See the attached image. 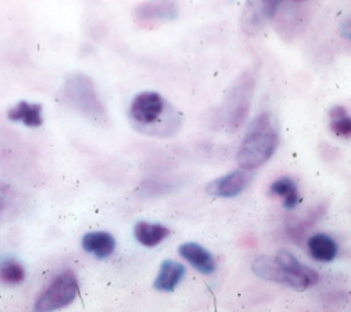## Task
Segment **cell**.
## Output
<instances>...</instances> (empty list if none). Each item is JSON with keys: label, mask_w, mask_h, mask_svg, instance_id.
Instances as JSON below:
<instances>
[{"label": "cell", "mask_w": 351, "mask_h": 312, "mask_svg": "<svg viewBox=\"0 0 351 312\" xmlns=\"http://www.w3.org/2000/svg\"><path fill=\"white\" fill-rule=\"evenodd\" d=\"M271 193L283 198V206L286 209H294L298 204L297 183L291 177H280L271 186Z\"/></svg>", "instance_id": "e0dca14e"}, {"label": "cell", "mask_w": 351, "mask_h": 312, "mask_svg": "<svg viewBox=\"0 0 351 312\" xmlns=\"http://www.w3.org/2000/svg\"><path fill=\"white\" fill-rule=\"evenodd\" d=\"M275 259L283 267L285 272H287L290 276L295 278L304 286V289H308V287H311V286L318 283L319 275L314 269H311V267L301 263L287 250H280L276 254Z\"/></svg>", "instance_id": "9c48e42d"}, {"label": "cell", "mask_w": 351, "mask_h": 312, "mask_svg": "<svg viewBox=\"0 0 351 312\" xmlns=\"http://www.w3.org/2000/svg\"><path fill=\"white\" fill-rule=\"evenodd\" d=\"M252 182V173L247 169H237L222 177L215 178L206 187L208 195L215 198H234L240 195Z\"/></svg>", "instance_id": "52a82bcc"}, {"label": "cell", "mask_w": 351, "mask_h": 312, "mask_svg": "<svg viewBox=\"0 0 351 312\" xmlns=\"http://www.w3.org/2000/svg\"><path fill=\"white\" fill-rule=\"evenodd\" d=\"M252 89L254 74L251 71L241 74L229 88L222 108L223 123L229 131H237L245 121L250 112Z\"/></svg>", "instance_id": "277c9868"}, {"label": "cell", "mask_w": 351, "mask_h": 312, "mask_svg": "<svg viewBox=\"0 0 351 312\" xmlns=\"http://www.w3.org/2000/svg\"><path fill=\"white\" fill-rule=\"evenodd\" d=\"M8 117L12 121H23L28 127H39L43 121L42 105L21 101L19 105L8 112Z\"/></svg>", "instance_id": "2e32d148"}, {"label": "cell", "mask_w": 351, "mask_h": 312, "mask_svg": "<svg viewBox=\"0 0 351 312\" xmlns=\"http://www.w3.org/2000/svg\"><path fill=\"white\" fill-rule=\"evenodd\" d=\"M252 272L268 282L279 283L291 289L304 290V286L293 276H290L287 272H285L283 267L276 262V259H272L269 256L261 255L252 262Z\"/></svg>", "instance_id": "ba28073f"}, {"label": "cell", "mask_w": 351, "mask_h": 312, "mask_svg": "<svg viewBox=\"0 0 351 312\" xmlns=\"http://www.w3.org/2000/svg\"><path fill=\"white\" fill-rule=\"evenodd\" d=\"M348 25H350V23H348V20H346L344 23H343V28H340V31L343 32V35L348 39V36H350V29H348Z\"/></svg>", "instance_id": "ffe728a7"}, {"label": "cell", "mask_w": 351, "mask_h": 312, "mask_svg": "<svg viewBox=\"0 0 351 312\" xmlns=\"http://www.w3.org/2000/svg\"><path fill=\"white\" fill-rule=\"evenodd\" d=\"M169 235L170 230L166 226L159 225V223L138 221L134 226V237L144 247H156Z\"/></svg>", "instance_id": "5bb4252c"}, {"label": "cell", "mask_w": 351, "mask_h": 312, "mask_svg": "<svg viewBox=\"0 0 351 312\" xmlns=\"http://www.w3.org/2000/svg\"><path fill=\"white\" fill-rule=\"evenodd\" d=\"M66 102L94 123H105L106 109L102 104L93 80L81 73L71 74L63 86Z\"/></svg>", "instance_id": "3957f363"}, {"label": "cell", "mask_w": 351, "mask_h": 312, "mask_svg": "<svg viewBox=\"0 0 351 312\" xmlns=\"http://www.w3.org/2000/svg\"><path fill=\"white\" fill-rule=\"evenodd\" d=\"M186 275V267L178 261L173 259H166L162 265L159 274L155 279L154 287L158 291H173L176 287L179 286L182 279Z\"/></svg>", "instance_id": "8fae6325"}, {"label": "cell", "mask_w": 351, "mask_h": 312, "mask_svg": "<svg viewBox=\"0 0 351 312\" xmlns=\"http://www.w3.org/2000/svg\"><path fill=\"white\" fill-rule=\"evenodd\" d=\"M282 0H247L240 24L247 35H256L275 17Z\"/></svg>", "instance_id": "8992f818"}, {"label": "cell", "mask_w": 351, "mask_h": 312, "mask_svg": "<svg viewBox=\"0 0 351 312\" xmlns=\"http://www.w3.org/2000/svg\"><path fill=\"white\" fill-rule=\"evenodd\" d=\"M295 2H302V0H295Z\"/></svg>", "instance_id": "44dd1931"}, {"label": "cell", "mask_w": 351, "mask_h": 312, "mask_svg": "<svg viewBox=\"0 0 351 312\" xmlns=\"http://www.w3.org/2000/svg\"><path fill=\"white\" fill-rule=\"evenodd\" d=\"M136 16L140 23H154L171 20L176 16V8L169 2H147L137 8Z\"/></svg>", "instance_id": "4fadbf2b"}, {"label": "cell", "mask_w": 351, "mask_h": 312, "mask_svg": "<svg viewBox=\"0 0 351 312\" xmlns=\"http://www.w3.org/2000/svg\"><path fill=\"white\" fill-rule=\"evenodd\" d=\"M280 140L276 117L263 112L254 117L237 152V163L247 170H255L268 162L275 154Z\"/></svg>", "instance_id": "7a4b0ae2"}, {"label": "cell", "mask_w": 351, "mask_h": 312, "mask_svg": "<svg viewBox=\"0 0 351 312\" xmlns=\"http://www.w3.org/2000/svg\"><path fill=\"white\" fill-rule=\"evenodd\" d=\"M25 279L24 267L16 261H6L0 265V282L6 285H19Z\"/></svg>", "instance_id": "d6986e66"}, {"label": "cell", "mask_w": 351, "mask_h": 312, "mask_svg": "<svg viewBox=\"0 0 351 312\" xmlns=\"http://www.w3.org/2000/svg\"><path fill=\"white\" fill-rule=\"evenodd\" d=\"M82 248L98 259L110 256L116 250V240L108 232H90L81 240Z\"/></svg>", "instance_id": "7c38bea8"}, {"label": "cell", "mask_w": 351, "mask_h": 312, "mask_svg": "<svg viewBox=\"0 0 351 312\" xmlns=\"http://www.w3.org/2000/svg\"><path fill=\"white\" fill-rule=\"evenodd\" d=\"M330 117V130L339 137L348 139L351 134V119L347 115L344 106H335L329 112Z\"/></svg>", "instance_id": "ac0fdd59"}, {"label": "cell", "mask_w": 351, "mask_h": 312, "mask_svg": "<svg viewBox=\"0 0 351 312\" xmlns=\"http://www.w3.org/2000/svg\"><path fill=\"white\" fill-rule=\"evenodd\" d=\"M179 254L184 258L193 267L204 275H210L216 271V262L213 255L199 245L198 243H184L179 247Z\"/></svg>", "instance_id": "30bf717a"}, {"label": "cell", "mask_w": 351, "mask_h": 312, "mask_svg": "<svg viewBox=\"0 0 351 312\" xmlns=\"http://www.w3.org/2000/svg\"><path fill=\"white\" fill-rule=\"evenodd\" d=\"M306 247H308L311 256L319 262H330L337 256L339 252L336 241L330 236L324 233L314 235L308 240Z\"/></svg>", "instance_id": "9a60e30c"}, {"label": "cell", "mask_w": 351, "mask_h": 312, "mask_svg": "<svg viewBox=\"0 0 351 312\" xmlns=\"http://www.w3.org/2000/svg\"><path fill=\"white\" fill-rule=\"evenodd\" d=\"M128 116L140 132L148 136H174L182 127V115L158 93H143L130 106Z\"/></svg>", "instance_id": "6da1fadb"}, {"label": "cell", "mask_w": 351, "mask_h": 312, "mask_svg": "<svg viewBox=\"0 0 351 312\" xmlns=\"http://www.w3.org/2000/svg\"><path fill=\"white\" fill-rule=\"evenodd\" d=\"M78 294V282L71 271L60 274L52 285L36 300L34 309L47 312L60 309L74 301Z\"/></svg>", "instance_id": "5b68a950"}]
</instances>
